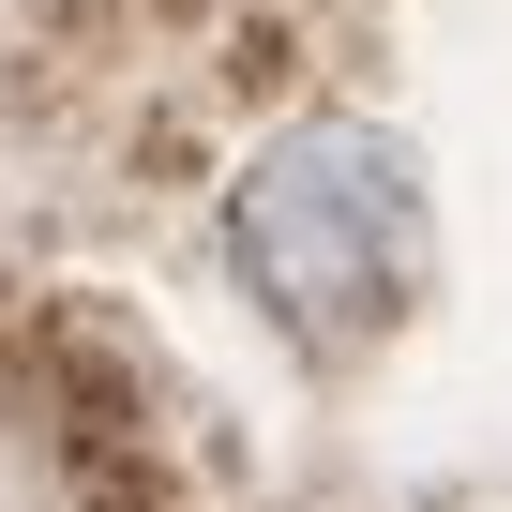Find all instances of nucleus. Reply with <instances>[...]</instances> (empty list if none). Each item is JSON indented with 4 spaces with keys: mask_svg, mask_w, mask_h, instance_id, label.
<instances>
[{
    "mask_svg": "<svg viewBox=\"0 0 512 512\" xmlns=\"http://www.w3.org/2000/svg\"><path fill=\"white\" fill-rule=\"evenodd\" d=\"M226 256L287 332L347 347L422 272V181H407V151L377 121H302V136H272L226 181Z\"/></svg>",
    "mask_w": 512,
    "mask_h": 512,
    "instance_id": "obj_1",
    "label": "nucleus"
}]
</instances>
